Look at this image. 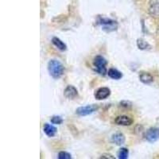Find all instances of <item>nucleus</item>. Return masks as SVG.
<instances>
[{"label": "nucleus", "mask_w": 159, "mask_h": 159, "mask_svg": "<svg viewBox=\"0 0 159 159\" xmlns=\"http://www.w3.org/2000/svg\"><path fill=\"white\" fill-rule=\"evenodd\" d=\"M120 106L125 107V108H130V107H131L132 103L129 101H122L120 103Z\"/></svg>", "instance_id": "nucleus-19"}, {"label": "nucleus", "mask_w": 159, "mask_h": 159, "mask_svg": "<svg viewBox=\"0 0 159 159\" xmlns=\"http://www.w3.org/2000/svg\"><path fill=\"white\" fill-rule=\"evenodd\" d=\"M98 24L102 26V30L106 32H112L117 30L118 23L115 20L107 18H99L97 21Z\"/></svg>", "instance_id": "nucleus-3"}, {"label": "nucleus", "mask_w": 159, "mask_h": 159, "mask_svg": "<svg viewBox=\"0 0 159 159\" xmlns=\"http://www.w3.org/2000/svg\"><path fill=\"white\" fill-rule=\"evenodd\" d=\"M98 108H99V107L96 104L86 105V106H84V107H78L76 110V114L80 116H89V115L94 113L96 111H97Z\"/></svg>", "instance_id": "nucleus-4"}, {"label": "nucleus", "mask_w": 159, "mask_h": 159, "mask_svg": "<svg viewBox=\"0 0 159 159\" xmlns=\"http://www.w3.org/2000/svg\"><path fill=\"white\" fill-rule=\"evenodd\" d=\"M133 122V119L127 116H119L115 119V123L119 126H130Z\"/></svg>", "instance_id": "nucleus-7"}, {"label": "nucleus", "mask_w": 159, "mask_h": 159, "mask_svg": "<svg viewBox=\"0 0 159 159\" xmlns=\"http://www.w3.org/2000/svg\"><path fill=\"white\" fill-rule=\"evenodd\" d=\"M44 132H45V134L48 136V137H53V136L56 134L57 130L56 127L54 126H52V125L49 124V123H45L43 127Z\"/></svg>", "instance_id": "nucleus-12"}, {"label": "nucleus", "mask_w": 159, "mask_h": 159, "mask_svg": "<svg viewBox=\"0 0 159 159\" xmlns=\"http://www.w3.org/2000/svg\"><path fill=\"white\" fill-rule=\"evenodd\" d=\"M64 96L69 99H75L78 96L77 89L72 85H69L64 91Z\"/></svg>", "instance_id": "nucleus-8"}, {"label": "nucleus", "mask_w": 159, "mask_h": 159, "mask_svg": "<svg viewBox=\"0 0 159 159\" xmlns=\"http://www.w3.org/2000/svg\"><path fill=\"white\" fill-rule=\"evenodd\" d=\"M149 14L154 18L159 17V1L153 0V2L150 3L149 7Z\"/></svg>", "instance_id": "nucleus-9"}, {"label": "nucleus", "mask_w": 159, "mask_h": 159, "mask_svg": "<svg viewBox=\"0 0 159 159\" xmlns=\"http://www.w3.org/2000/svg\"><path fill=\"white\" fill-rule=\"evenodd\" d=\"M100 158L103 159H115V157L113 155H111V154H107V153H105V154H103L100 157Z\"/></svg>", "instance_id": "nucleus-20"}, {"label": "nucleus", "mask_w": 159, "mask_h": 159, "mask_svg": "<svg viewBox=\"0 0 159 159\" xmlns=\"http://www.w3.org/2000/svg\"><path fill=\"white\" fill-rule=\"evenodd\" d=\"M111 95V90L109 88L103 87L99 88L96 92H95V98L98 100H103L107 99Z\"/></svg>", "instance_id": "nucleus-6"}, {"label": "nucleus", "mask_w": 159, "mask_h": 159, "mask_svg": "<svg viewBox=\"0 0 159 159\" xmlns=\"http://www.w3.org/2000/svg\"><path fill=\"white\" fill-rule=\"evenodd\" d=\"M129 156V150L127 148L123 147L118 152V157L119 159H127Z\"/></svg>", "instance_id": "nucleus-16"}, {"label": "nucleus", "mask_w": 159, "mask_h": 159, "mask_svg": "<svg viewBox=\"0 0 159 159\" xmlns=\"http://www.w3.org/2000/svg\"><path fill=\"white\" fill-rule=\"evenodd\" d=\"M137 46L139 49H142V50H147V49H150V44L143 38H139L137 40Z\"/></svg>", "instance_id": "nucleus-15"}, {"label": "nucleus", "mask_w": 159, "mask_h": 159, "mask_svg": "<svg viewBox=\"0 0 159 159\" xmlns=\"http://www.w3.org/2000/svg\"><path fill=\"white\" fill-rule=\"evenodd\" d=\"M111 141L112 143H115L117 146H122V145H123L125 143L126 138H125L124 134L118 132V133H116V134L112 135Z\"/></svg>", "instance_id": "nucleus-10"}, {"label": "nucleus", "mask_w": 159, "mask_h": 159, "mask_svg": "<svg viewBox=\"0 0 159 159\" xmlns=\"http://www.w3.org/2000/svg\"><path fill=\"white\" fill-rule=\"evenodd\" d=\"M52 43L59 50L61 51H65L67 49V46L62 42L61 40L60 39V38H57V37H53L52 38Z\"/></svg>", "instance_id": "nucleus-13"}, {"label": "nucleus", "mask_w": 159, "mask_h": 159, "mask_svg": "<svg viewBox=\"0 0 159 159\" xmlns=\"http://www.w3.org/2000/svg\"><path fill=\"white\" fill-rule=\"evenodd\" d=\"M50 122L51 123H52V124L60 125L63 123V119H62L61 116H52V117L50 119Z\"/></svg>", "instance_id": "nucleus-17"}, {"label": "nucleus", "mask_w": 159, "mask_h": 159, "mask_svg": "<svg viewBox=\"0 0 159 159\" xmlns=\"http://www.w3.org/2000/svg\"><path fill=\"white\" fill-rule=\"evenodd\" d=\"M48 71L53 79H59L63 76L65 67L57 60H51L48 63Z\"/></svg>", "instance_id": "nucleus-1"}, {"label": "nucleus", "mask_w": 159, "mask_h": 159, "mask_svg": "<svg viewBox=\"0 0 159 159\" xmlns=\"http://www.w3.org/2000/svg\"><path fill=\"white\" fill-rule=\"evenodd\" d=\"M93 65L96 67V72H97L99 75L105 76L107 74L106 65H107V61L103 56L98 55L93 60Z\"/></svg>", "instance_id": "nucleus-2"}, {"label": "nucleus", "mask_w": 159, "mask_h": 159, "mask_svg": "<svg viewBox=\"0 0 159 159\" xmlns=\"http://www.w3.org/2000/svg\"><path fill=\"white\" fill-rule=\"evenodd\" d=\"M139 80L145 84H149L154 81V77L150 73L147 72H141L139 73Z\"/></svg>", "instance_id": "nucleus-11"}, {"label": "nucleus", "mask_w": 159, "mask_h": 159, "mask_svg": "<svg viewBox=\"0 0 159 159\" xmlns=\"http://www.w3.org/2000/svg\"><path fill=\"white\" fill-rule=\"evenodd\" d=\"M58 158L59 159H71L72 155L66 151H61L58 154Z\"/></svg>", "instance_id": "nucleus-18"}, {"label": "nucleus", "mask_w": 159, "mask_h": 159, "mask_svg": "<svg viewBox=\"0 0 159 159\" xmlns=\"http://www.w3.org/2000/svg\"><path fill=\"white\" fill-rule=\"evenodd\" d=\"M107 75H108V76L110 78H111L113 80H120L123 77V73L121 72H119L118 69H113V68L109 69L108 72H107Z\"/></svg>", "instance_id": "nucleus-14"}, {"label": "nucleus", "mask_w": 159, "mask_h": 159, "mask_svg": "<svg viewBox=\"0 0 159 159\" xmlns=\"http://www.w3.org/2000/svg\"><path fill=\"white\" fill-rule=\"evenodd\" d=\"M144 137L149 143H155L156 141H157L159 139V128L153 127V128L149 129L145 133Z\"/></svg>", "instance_id": "nucleus-5"}]
</instances>
